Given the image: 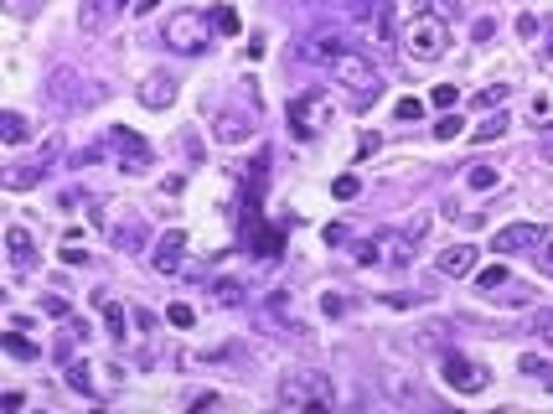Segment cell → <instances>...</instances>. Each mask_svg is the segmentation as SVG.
<instances>
[{
	"mask_svg": "<svg viewBox=\"0 0 553 414\" xmlns=\"http://www.w3.org/2000/svg\"><path fill=\"white\" fill-rule=\"evenodd\" d=\"M181 259H187V233H181V228H171L166 239L150 244V270H156V275H176Z\"/></svg>",
	"mask_w": 553,
	"mask_h": 414,
	"instance_id": "8fae6325",
	"label": "cell"
},
{
	"mask_svg": "<svg viewBox=\"0 0 553 414\" xmlns=\"http://www.w3.org/2000/svg\"><path fill=\"white\" fill-rule=\"evenodd\" d=\"M161 42H166L171 52H181V57L207 52V47H212V21H207V11H171Z\"/></svg>",
	"mask_w": 553,
	"mask_h": 414,
	"instance_id": "5b68a950",
	"label": "cell"
},
{
	"mask_svg": "<svg viewBox=\"0 0 553 414\" xmlns=\"http://www.w3.org/2000/svg\"><path fill=\"white\" fill-rule=\"evenodd\" d=\"M212 301H218V306H243V285L238 280H218V285H212Z\"/></svg>",
	"mask_w": 553,
	"mask_h": 414,
	"instance_id": "7402d4cb",
	"label": "cell"
},
{
	"mask_svg": "<svg viewBox=\"0 0 553 414\" xmlns=\"http://www.w3.org/2000/svg\"><path fill=\"white\" fill-rule=\"evenodd\" d=\"M476 295L481 301H497V306H528L533 285H522L507 264H486V270H476Z\"/></svg>",
	"mask_w": 553,
	"mask_h": 414,
	"instance_id": "ba28073f",
	"label": "cell"
},
{
	"mask_svg": "<svg viewBox=\"0 0 553 414\" xmlns=\"http://www.w3.org/2000/svg\"><path fill=\"white\" fill-rule=\"evenodd\" d=\"M83 259H88V249H83L78 239H68V244H63V264H83Z\"/></svg>",
	"mask_w": 553,
	"mask_h": 414,
	"instance_id": "e575fe53",
	"label": "cell"
},
{
	"mask_svg": "<svg viewBox=\"0 0 553 414\" xmlns=\"http://www.w3.org/2000/svg\"><path fill=\"white\" fill-rule=\"evenodd\" d=\"M533 332H543V337L553 342V311H538V316H533Z\"/></svg>",
	"mask_w": 553,
	"mask_h": 414,
	"instance_id": "d590c367",
	"label": "cell"
},
{
	"mask_svg": "<svg viewBox=\"0 0 553 414\" xmlns=\"http://www.w3.org/2000/svg\"><path fill=\"white\" fill-rule=\"evenodd\" d=\"M212 404H218V394H212V389H207V394H192V399H187V409H212Z\"/></svg>",
	"mask_w": 553,
	"mask_h": 414,
	"instance_id": "74e56055",
	"label": "cell"
},
{
	"mask_svg": "<svg viewBox=\"0 0 553 414\" xmlns=\"http://www.w3.org/2000/svg\"><path fill=\"white\" fill-rule=\"evenodd\" d=\"M104 156L125 171V176H145L150 166H156V151L135 135V130H125V125H109V135H104Z\"/></svg>",
	"mask_w": 553,
	"mask_h": 414,
	"instance_id": "8992f818",
	"label": "cell"
},
{
	"mask_svg": "<svg viewBox=\"0 0 553 414\" xmlns=\"http://www.w3.org/2000/svg\"><path fill=\"white\" fill-rule=\"evenodd\" d=\"M280 404L285 409H331L336 404V383L326 373H290L280 383Z\"/></svg>",
	"mask_w": 553,
	"mask_h": 414,
	"instance_id": "52a82bcc",
	"label": "cell"
},
{
	"mask_svg": "<svg viewBox=\"0 0 553 414\" xmlns=\"http://www.w3.org/2000/svg\"><path fill=\"white\" fill-rule=\"evenodd\" d=\"M166 321H171V327H192L197 311H192L187 301H171V306H166Z\"/></svg>",
	"mask_w": 553,
	"mask_h": 414,
	"instance_id": "83f0119b",
	"label": "cell"
},
{
	"mask_svg": "<svg viewBox=\"0 0 553 414\" xmlns=\"http://www.w3.org/2000/svg\"><path fill=\"white\" fill-rule=\"evenodd\" d=\"M414 239H419V228H383L373 233V239H362L357 244V264H373V270H404V264L414 259Z\"/></svg>",
	"mask_w": 553,
	"mask_h": 414,
	"instance_id": "3957f363",
	"label": "cell"
},
{
	"mask_svg": "<svg viewBox=\"0 0 553 414\" xmlns=\"http://www.w3.org/2000/svg\"><path fill=\"white\" fill-rule=\"evenodd\" d=\"M125 6H135V0H104V16H119Z\"/></svg>",
	"mask_w": 553,
	"mask_h": 414,
	"instance_id": "60d3db41",
	"label": "cell"
},
{
	"mask_svg": "<svg viewBox=\"0 0 553 414\" xmlns=\"http://www.w3.org/2000/svg\"><path fill=\"white\" fill-rule=\"evenodd\" d=\"M68 389H78V394H88V399H99L94 368H88V363H68Z\"/></svg>",
	"mask_w": 553,
	"mask_h": 414,
	"instance_id": "ffe728a7",
	"label": "cell"
},
{
	"mask_svg": "<svg viewBox=\"0 0 553 414\" xmlns=\"http://www.w3.org/2000/svg\"><path fill=\"white\" fill-rule=\"evenodd\" d=\"M6 6H11L16 16H26V11H32V6H37V0H6Z\"/></svg>",
	"mask_w": 553,
	"mask_h": 414,
	"instance_id": "b9f144b4",
	"label": "cell"
},
{
	"mask_svg": "<svg viewBox=\"0 0 553 414\" xmlns=\"http://www.w3.org/2000/svg\"><path fill=\"white\" fill-rule=\"evenodd\" d=\"M393 120H398V125H419V120H424V99H398V104H393Z\"/></svg>",
	"mask_w": 553,
	"mask_h": 414,
	"instance_id": "44dd1931",
	"label": "cell"
},
{
	"mask_svg": "<svg viewBox=\"0 0 553 414\" xmlns=\"http://www.w3.org/2000/svg\"><path fill=\"white\" fill-rule=\"evenodd\" d=\"M543 264H548V270H553V239L543 244Z\"/></svg>",
	"mask_w": 553,
	"mask_h": 414,
	"instance_id": "f6af8a7d",
	"label": "cell"
},
{
	"mask_svg": "<svg viewBox=\"0 0 553 414\" xmlns=\"http://www.w3.org/2000/svg\"><path fill=\"white\" fill-rule=\"evenodd\" d=\"M507 94H512V88H507V83H491V88H481V94H476L471 104H476V109H497V104H502Z\"/></svg>",
	"mask_w": 553,
	"mask_h": 414,
	"instance_id": "484cf974",
	"label": "cell"
},
{
	"mask_svg": "<svg viewBox=\"0 0 553 414\" xmlns=\"http://www.w3.org/2000/svg\"><path fill=\"white\" fill-rule=\"evenodd\" d=\"M109 233H114V244H119V249H125V244H130V249H140V244H145V223H140V218L109 223Z\"/></svg>",
	"mask_w": 553,
	"mask_h": 414,
	"instance_id": "d6986e66",
	"label": "cell"
},
{
	"mask_svg": "<svg viewBox=\"0 0 553 414\" xmlns=\"http://www.w3.org/2000/svg\"><path fill=\"white\" fill-rule=\"evenodd\" d=\"M6 259H11V275H26V270L37 264V239H32L21 223L6 228Z\"/></svg>",
	"mask_w": 553,
	"mask_h": 414,
	"instance_id": "4fadbf2b",
	"label": "cell"
},
{
	"mask_svg": "<svg viewBox=\"0 0 553 414\" xmlns=\"http://www.w3.org/2000/svg\"><path fill=\"white\" fill-rule=\"evenodd\" d=\"M331 120H336V104H331L326 88H305V94H295V99L285 104V125H290V135H300V140L326 135Z\"/></svg>",
	"mask_w": 553,
	"mask_h": 414,
	"instance_id": "7a4b0ae2",
	"label": "cell"
},
{
	"mask_svg": "<svg viewBox=\"0 0 553 414\" xmlns=\"http://www.w3.org/2000/svg\"><path fill=\"white\" fill-rule=\"evenodd\" d=\"M357 192H362V182H357L352 171H347V176H336V182H331V197H336V202H352Z\"/></svg>",
	"mask_w": 553,
	"mask_h": 414,
	"instance_id": "4316f807",
	"label": "cell"
},
{
	"mask_svg": "<svg viewBox=\"0 0 553 414\" xmlns=\"http://www.w3.org/2000/svg\"><path fill=\"white\" fill-rule=\"evenodd\" d=\"M548 389H553V373H548Z\"/></svg>",
	"mask_w": 553,
	"mask_h": 414,
	"instance_id": "bcb514c9",
	"label": "cell"
},
{
	"mask_svg": "<svg viewBox=\"0 0 553 414\" xmlns=\"http://www.w3.org/2000/svg\"><path fill=\"white\" fill-rule=\"evenodd\" d=\"M517 37H538V21L533 16H517Z\"/></svg>",
	"mask_w": 553,
	"mask_h": 414,
	"instance_id": "f35d334b",
	"label": "cell"
},
{
	"mask_svg": "<svg viewBox=\"0 0 553 414\" xmlns=\"http://www.w3.org/2000/svg\"><path fill=\"white\" fill-rule=\"evenodd\" d=\"M0 342H6V352H11V358H37V347H32V342L21 337V327H11V332L0 337Z\"/></svg>",
	"mask_w": 553,
	"mask_h": 414,
	"instance_id": "d4e9b609",
	"label": "cell"
},
{
	"mask_svg": "<svg viewBox=\"0 0 553 414\" xmlns=\"http://www.w3.org/2000/svg\"><path fill=\"white\" fill-rule=\"evenodd\" d=\"M99 311H104V327H109V337H114V342H125V337H130V311L119 306L109 290L99 295Z\"/></svg>",
	"mask_w": 553,
	"mask_h": 414,
	"instance_id": "9a60e30c",
	"label": "cell"
},
{
	"mask_svg": "<svg viewBox=\"0 0 553 414\" xmlns=\"http://www.w3.org/2000/svg\"><path fill=\"white\" fill-rule=\"evenodd\" d=\"M440 378L450 383L455 394H486V389H491V368L476 363V358H466V352H445Z\"/></svg>",
	"mask_w": 553,
	"mask_h": 414,
	"instance_id": "9c48e42d",
	"label": "cell"
},
{
	"mask_svg": "<svg viewBox=\"0 0 553 414\" xmlns=\"http://www.w3.org/2000/svg\"><path fill=\"white\" fill-rule=\"evenodd\" d=\"M321 311H326V316H342V311H347V301H342V295H326Z\"/></svg>",
	"mask_w": 553,
	"mask_h": 414,
	"instance_id": "8d00e7d4",
	"label": "cell"
},
{
	"mask_svg": "<svg viewBox=\"0 0 553 414\" xmlns=\"http://www.w3.org/2000/svg\"><path fill=\"white\" fill-rule=\"evenodd\" d=\"M398 47H404L409 63H440L450 52V21H445V6H424L414 11L404 26H398Z\"/></svg>",
	"mask_w": 553,
	"mask_h": 414,
	"instance_id": "6da1fadb",
	"label": "cell"
},
{
	"mask_svg": "<svg viewBox=\"0 0 553 414\" xmlns=\"http://www.w3.org/2000/svg\"><path fill=\"white\" fill-rule=\"evenodd\" d=\"M26 135H32V125H26V114H16V109H6V114H0V140H6V145H21Z\"/></svg>",
	"mask_w": 553,
	"mask_h": 414,
	"instance_id": "ac0fdd59",
	"label": "cell"
},
{
	"mask_svg": "<svg viewBox=\"0 0 553 414\" xmlns=\"http://www.w3.org/2000/svg\"><path fill=\"white\" fill-rule=\"evenodd\" d=\"M543 244H548L543 223H507V228H497V239H491V254H538Z\"/></svg>",
	"mask_w": 553,
	"mask_h": 414,
	"instance_id": "30bf717a",
	"label": "cell"
},
{
	"mask_svg": "<svg viewBox=\"0 0 553 414\" xmlns=\"http://www.w3.org/2000/svg\"><path fill=\"white\" fill-rule=\"evenodd\" d=\"M476 264H481V249H476V244H450V249L435 254V270H440L445 280H466V275H476Z\"/></svg>",
	"mask_w": 553,
	"mask_h": 414,
	"instance_id": "7c38bea8",
	"label": "cell"
},
{
	"mask_svg": "<svg viewBox=\"0 0 553 414\" xmlns=\"http://www.w3.org/2000/svg\"><path fill=\"white\" fill-rule=\"evenodd\" d=\"M42 176H47V161H16V166L6 171V187H11V192H26V187H37Z\"/></svg>",
	"mask_w": 553,
	"mask_h": 414,
	"instance_id": "e0dca14e",
	"label": "cell"
},
{
	"mask_svg": "<svg viewBox=\"0 0 553 414\" xmlns=\"http://www.w3.org/2000/svg\"><path fill=\"white\" fill-rule=\"evenodd\" d=\"M140 104H145V109H171V104H176V78H171V73H145Z\"/></svg>",
	"mask_w": 553,
	"mask_h": 414,
	"instance_id": "5bb4252c",
	"label": "cell"
},
{
	"mask_svg": "<svg viewBox=\"0 0 553 414\" xmlns=\"http://www.w3.org/2000/svg\"><path fill=\"white\" fill-rule=\"evenodd\" d=\"M543 57H548V63H553V26H548V42H543Z\"/></svg>",
	"mask_w": 553,
	"mask_h": 414,
	"instance_id": "ee69618b",
	"label": "cell"
},
{
	"mask_svg": "<svg viewBox=\"0 0 553 414\" xmlns=\"http://www.w3.org/2000/svg\"><path fill=\"white\" fill-rule=\"evenodd\" d=\"M429 99H435L440 109H450V104H460V88H455V83H440V88H435V94H429Z\"/></svg>",
	"mask_w": 553,
	"mask_h": 414,
	"instance_id": "836d02e7",
	"label": "cell"
},
{
	"mask_svg": "<svg viewBox=\"0 0 553 414\" xmlns=\"http://www.w3.org/2000/svg\"><path fill=\"white\" fill-rule=\"evenodd\" d=\"M42 311H47V316H57V321H68V316H73V306L63 301V295H47V301H42Z\"/></svg>",
	"mask_w": 553,
	"mask_h": 414,
	"instance_id": "4dcf8cb0",
	"label": "cell"
},
{
	"mask_svg": "<svg viewBox=\"0 0 553 414\" xmlns=\"http://www.w3.org/2000/svg\"><path fill=\"white\" fill-rule=\"evenodd\" d=\"M280 254V228H264L259 233V259H274Z\"/></svg>",
	"mask_w": 553,
	"mask_h": 414,
	"instance_id": "f546056e",
	"label": "cell"
},
{
	"mask_svg": "<svg viewBox=\"0 0 553 414\" xmlns=\"http://www.w3.org/2000/svg\"><path fill=\"white\" fill-rule=\"evenodd\" d=\"M212 26H218V32H228V37H233V32H238V16H233L228 6H218V11H212Z\"/></svg>",
	"mask_w": 553,
	"mask_h": 414,
	"instance_id": "d6a6232c",
	"label": "cell"
},
{
	"mask_svg": "<svg viewBox=\"0 0 553 414\" xmlns=\"http://www.w3.org/2000/svg\"><path fill=\"white\" fill-rule=\"evenodd\" d=\"M249 135H254V120H243L238 109H223V114H218V140H223V145H238V140H249Z\"/></svg>",
	"mask_w": 553,
	"mask_h": 414,
	"instance_id": "2e32d148",
	"label": "cell"
},
{
	"mask_svg": "<svg viewBox=\"0 0 553 414\" xmlns=\"http://www.w3.org/2000/svg\"><path fill=\"white\" fill-rule=\"evenodd\" d=\"M326 244H347V228L342 223H326Z\"/></svg>",
	"mask_w": 553,
	"mask_h": 414,
	"instance_id": "ab89813d",
	"label": "cell"
},
{
	"mask_svg": "<svg viewBox=\"0 0 553 414\" xmlns=\"http://www.w3.org/2000/svg\"><path fill=\"white\" fill-rule=\"evenodd\" d=\"M331 78L342 83L357 104H373V99L383 94V73H378L373 63H367L362 52H352V47H342V52L331 57Z\"/></svg>",
	"mask_w": 553,
	"mask_h": 414,
	"instance_id": "277c9868",
	"label": "cell"
},
{
	"mask_svg": "<svg viewBox=\"0 0 553 414\" xmlns=\"http://www.w3.org/2000/svg\"><path fill=\"white\" fill-rule=\"evenodd\" d=\"M466 187L471 192H491V187H497V171H491V166H471L466 171Z\"/></svg>",
	"mask_w": 553,
	"mask_h": 414,
	"instance_id": "cb8c5ba5",
	"label": "cell"
},
{
	"mask_svg": "<svg viewBox=\"0 0 553 414\" xmlns=\"http://www.w3.org/2000/svg\"><path fill=\"white\" fill-rule=\"evenodd\" d=\"M156 6H161V0H135V16H150Z\"/></svg>",
	"mask_w": 553,
	"mask_h": 414,
	"instance_id": "7bdbcfd3",
	"label": "cell"
},
{
	"mask_svg": "<svg viewBox=\"0 0 553 414\" xmlns=\"http://www.w3.org/2000/svg\"><path fill=\"white\" fill-rule=\"evenodd\" d=\"M507 135V120H502V114H486V120L471 130V140H502Z\"/></svg>",
	"mask_w": 553,
	"mask_h": 414,
	"instance_id": "603a6c76",
	"label": "cell"
},
{
	"mask_svg": "<svg viewBox=\"0 0 553 414\" xmlns=\"http://www.w3.org/2000/svg\"><path fill=\"white\" fill-rule=\"evenodd\" d=\"M460 130H466V125H460L455 114H445V120H435V140H455Z\"/></svg>",
	"mask_w": 553,
	"mask_h": 414,
	"instance_id": "1f68e13d",
	"label": "cell"
},
{
	"mask_svg": "<svg viewBox=\"0 0 553 414\" xmlns=\"http://www.w3.org/2000/svg\"><path fill=\"white\" fill-rule=\"evenodd\" d=\"M517 368L528 373V378H548V373H553V368H548L543 358H533V352H522V358H517Z\"/></svg>",
	"mask_w": 553,
	"mask_h": 414,
	"instance_id": "f1b7e54d",
	"label": "cell"
}]
</instances>
